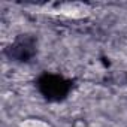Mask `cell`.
<instances>
[{
  "label": "cell",
  "instance_id": "cell-1",
  "mask_svg": "<svg viewBox=\"0 0 127 127\" xmlns=\"http://www.w3.org/2000/svg\"><path fill=\"white\" fill-rule=\"evenodd\" d=\"M23 127H48V126L40 123V121H27L23 124Z\"/></svg>",
  "mask_w": 127,
  "mask_h": 127
}]
</instances>
